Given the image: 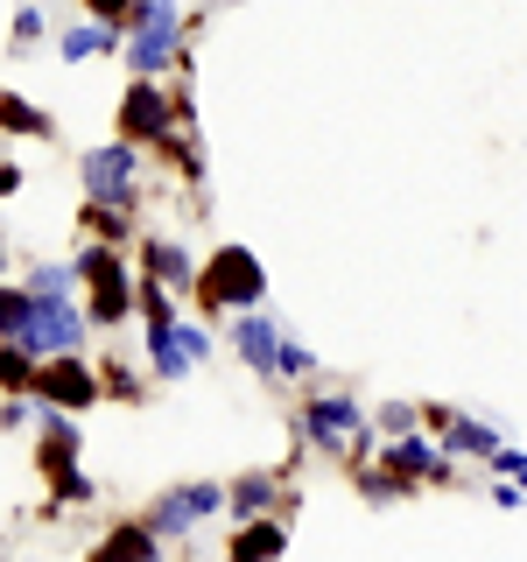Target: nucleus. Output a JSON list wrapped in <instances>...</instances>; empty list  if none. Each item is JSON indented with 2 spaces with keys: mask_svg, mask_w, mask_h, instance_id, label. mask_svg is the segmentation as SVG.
I'll list each match as a JSON object with an SVG mask.
<instances>
[{
  "mask_svg": "<svg viewBox=\"0 0 527 562\" xmlns=\"http://www.w3.org/2000/svg\"><path fill=\"white\" fill-rule=\"evenodd\" d=\"M8 190H22V169H8V162H0V198H8Z\"/></svg>",
  "mask_w": 527,
  "mask_h": 562,
  "instance_id": "nucleus-26",
  "label": "nucleus"
},
{
  "mask_svg": "<svg viewBox=\"0 0 527 562\" xmlns=\"http://www.w3.org/2000/svg\"><path fill=\"white\" fill-rule=\"evenodd\" d=\"M310 436L324 450H345V443H359L366 436V415H359V401H345V394H324V401H310Z\"/></svg>",
  "mask_w": 527,
  "mask_h": 562,
  "instance_id": "nucleus-7",
  "label": "nucleus"
},
{
  "mask_svg": "<svg viewBox=\"0 0 527 562\" xmlns=\"http://www.w3.org/2000/svg\"><path fill=\"white\" fill-rule=\"evenodd\" d=\"M29 394L35 401H57V408H92V401H99V373H92V366H78L70 351H49V359L29 373Z\"/></svg>",
  "mask_w": 527,
  "mask_h": 562,
  "instance_id": "nucleus-4",
  "label": "nucleus"
},
{
  "mask_svg": "<svg viewBox=\"0 0 527 562\" xmlns=\"http://www.w3.org/2000/svg\"><path fill=\"white\" fill-rule=\"evenodd\" d=\"M386 471H401V479H444V450L401 429V436H394V450H386Z\"/></svg>",
  "mask_w": 527,
  "mask_h": 562,
  "instance_id": "nucleus-11",
  "label": "nucleus"
},
{
  "mask_svg": "<svg viewBox=\"0 0 527 562\" xmlns=\"http://www.w3.org/2000/svg\"><path fill=\"white\" fill-rule=\"evenodd\" d=\"M162 64H176V22H134V35H127V70H134V78H155Z\"/></svg>",
  "mask_w": 527,
  "mask_h": 562,
  "instance_id": "nucleus-9",
  "label": "nucleus"
},
{
  "mask_svg": "<svg viewBox=\"0 0 527 562\" xmlns=\"http://www.w3.org/2000/svg\"><path fill=\"white\" fill-rule=\"evenodd\" d=\"M78 281H92V316H99V324H120V316L134 310V295H127V274H120V260L105 254V246L78 260Z\"/></svg>",
  "mask_w": 527,
  "mask_h": 562,
  "instance_id": "nucleus-6",
  "label": "nucleus"
},
{
  "mask_svg": "<svg viewBox=\"0 0 527 562\" xmlns=\"http://www.w3.org/2000/svg\"><path fill=\"white\" fill-rule=\"evenodd\" d=\"M113 43H120V22H78L64 35V57L85 64V57H99V49H113Z\"/></svg>",
  "mask_w": 527,
  "mask_h": 562,
  "instance_id": "nucleus-13",
  "label": "nucleus"
},
{
  "mask_svg": "<svg viewBox=\"0 0 527 562\" xmlns=\"http://www.w3.org/2000/svg\"><path fill=\"white\" fill-rule=\"evenodd\" d=\"M380 429H386V436L415 429V408H408V401H394V408H380Z\"/></svg>",
  "mask_w": 527,
  "mask_h": 562,
  "instance_id": "nucleus-23",
  "label": "nucleus"
},
{
  "mask_svg": "<svg viewBox=\"0 0 527 562\" xmlns=\"http://www.w3.org/2000/svg\"><path fill=\"white\" fill-rule=\"evenodd\" d=\"M155 549H162L155 527H113V535L99 541V555H155Z\"/></svg>",
  "mask_w": 527,
  "mask_h": 562,
  "instance_id": "nucleus-14",
  "label": "nucleus"
},
{
  "mask_svg": "<svg viewBox=\"0 0 527 562\" xmlns=\"http://www.w3.org/2000/svg\"><path fill=\"white\" fill-rule=\"evenodd\" d=\"M0 260H8V246H0Z\"/></svg>",
  "mask_w": 527,
  "mask_h": 562,
  "instance_id": "nucleus-27",
  "label": "nucleus"
},
{
  "mask_svg": "<svg viewBox=\"0 0 527 562\" xmlns=\"http://www.w3.org/2000/svg\"><path fill=\"white\" fill-rule=\"evenodd\" d=\"M268 499H274V485H268V479H239V485H233V506H239V514H260Z\"/></svg>",
  "mask_w": 527,
  "mask_h": 562,
  "instance_id": "nucleus-20",
  "label": "nucleus"
},
{
  "mask_svg": "<svg viewBox=\"0 0 527 562\" xmlns=\"http://www.w3.org/2000/svg\"><path fill=\"white\" fill-rule=\"evenodd\" d=\"M176 351H183V359H204V351H211V338H204L198 324H176Z\"/></svg>",
  "mask_w": 527,
  "mask_h": 562,
  "instance_id": "nucleus-22",
  "label": "nucleus"
},
{
  "mask_svg": "<svg viewBox=\"0 0 527 562\" xmlns=\"http://www.w3.org/2000/svg\"><path fill=\"white\" fill-rule=\"evenodd\" d=\"M0 127L8 134H49V120L35 113L29 99H14V92H0Z\"/></svg>",
  "mask_w": 527,
  "mask_h": 562,
  "instance_id": "nucleus-16",
  "label": "nucleus"
},
{
  "mask_svg": "<svg viewBox=\"0 0 527 562\" xmlns=\"http://www.w3.org/2000/svg\"><path fill=\"white\" fill-rule=\"evenodd\" d=\"M148 274L169 281V289H190V281H198L190 254H183V246H169V239H148Z\"/></svg>",
  "mask_w": 527,
  "mask_h": 562,
  "instance_id": "nucleus-12",
  "label": "nucleus"
},
{
  "mask_svg": "<svg viewBox=\"0 0 527 562\" xmlns=\"http://www.w3.org/2000/svg\"><path fill=\"white\" fill-rule=\"evenodd\" d=\"M70 281H78V268H64V260H43V268L29 274V295H70Z\"/></svg>",
  "mask_w": 527,
  "mask_h": 562,
  "instance_id": "nucleus-18",
  "label": "nucleus"
},
{
  "mask_svg": "<svg viewBox=\"0 0 527 562\" xmlns=\"http://www.w3.org/2000/svg\"><path fill=\"white\" fill-rule=\"evenodd\" d=\"M204 310L211 303H233V310H246V303H260V289H268V268H260L254 254H246V246H218V254L204 260Z\"/></svg>",
  "mask_w": 527,
  "mask_h": 562,
  "instance_id": "nucleus-1",
  "label": "nucleus"
},
{
  "mask_svg": "<svg viewBox=\"0 0 527 562\" xmlns=\"http://www.w3.org/2000/svg\"><path fill=\"white\" fill-rule=\"evenodd\" d=\"M281 549H289V535H281L274 520H254V527L233 541V555H281Z\"/></svg>",
  "mask_w": 527,
  "mask_h": 562,
  "instance_id": "nucleus-17",
  "label": "nucleus"
},
{
  "mask_svg": "<svg viewBox=\"0 0 527 562\" xmlns=\"http://www.w3.org/2000/svg\"><path fill=\"white\" fill-rule=\"evenodd\" d=\"M29 316V289H0V338H14Z\"/></svg>",
  "mask_w": 527,
  "mask_h": 562,
  "instance_id": "nucleus-19",
  "label": "nucleus"
},
{
  "mask_svg": "<svg viewBox=\"0 0 527 562\" xmlns=\"http://www.w3.org/2000/svg\"><path fill=\"white\" fill-rule=\"evenodd\" d=\"M233 345H239V359L254 366V373H274V351H281V330L268 324V316H254V310H246L239 324H233Z\"/></svg>",
  "mask_w": 527,
  "mask_h": 562,
  "instance_id": "nucleus-10",
  "label": "nucleus"
},
{
  "mask_svg": "<svg viewBox=\"0 0 527 562\" xmlns=\"http://www.w3.org/2000/svg\"><path fill=\"white\" fill-rule=\"evenodd\" d=\"M14 35H22V43H35V35H43V14L22 8V14H14Z\"/></svg>",
  "mask_w": 527,
  "mask_h": 562,
  "instance_id": "nucleus-24",
  "label": "nucleus"
},
{
  "mask_svg": "<svg viewBox=\"0 0 527 562\" xmlns=\"http://www.w3.org/2000/svg\"><path fill=\"white\" fill-rule=\"evenodd\" d=\"M120 22H176V0H127V14H120Z\"/></svg>",
  "mask_w": 527,
  "mask_h": 562,
  "instance_id": "nucleus-21",
  "label": "nucleus"
},
{
  "mask_svg": "<svg viewBox=\"0 0 527 562\" xmlns=\"http://www.w3.org/2000/svg\"><path fill=\"white\" fill-rule=\"evenodd\" d=\"M169 120H176V105L155 92L148 78H141L134 92L120 99V134H127V140H155V134H169Z\"/></svg>",
  "mask_w": 527,
  "mask_h": 562,
  "instance_id": "nucleus-8",
  "label": "nucleus"
},
{
  "mask_svg": "<svg viewBox=\"0 0 527 562\" xmlns=\"http://www.w3.org/2000/svg\"><path fill=\"white\" fill-rule=\"evenodd\" d=\"M218 506H225L218 485H176V492H162V499L148 506V527H155V535H190V527L211 520Z\"/></svg>",
  "mask_w": 527,
  "mask_h": 562,
  "instance_id": "nucleus-5",
  "label": "nucleus"
},
{
  "mask_svg": "<svg viewBox=\"0 0 527 562\" xmlns=\"http://www.w3.org/2000/svg\"><path fill=\"white\" fill-rule=\"evenodd\" d=\"M134 183H141L134 140H113V148L85 155V198H92V204H134Z\"/></svg>",
  "mask_w": 527,
  "mask_h": 562,
  "instance_id": "nucleus-3",
  "label": "nucleus"
},
{
  "mask_svg": "<svg viewBox=\"0 0 527 562\" xmlns=\"http://www.w3.org/2000/svg\"><path fill=\"white\" fill-rule=\"evenodd\" d=\"M85 8H92V22H120V14H127V0H85Z\"/></svg>",
  "mask_w": 527,
  "mask_h": 562,
  "instance_id": "nucleus-25",
  "label": "nucleus"
},
{
  "mask_svg": "<svg viewBox=\"0 0 527 562\" xmlns=\"http://www.w3.org/2000/svg\"><path fill=\"white\" fill-rule=\"evenodd\" d=\"M14 345H29V351H78L85 345V316L70 310V295H29V316H22V330H14Z\"/></svg>",
  "mask_w": 527,
  "mask_h": 562,
  "instance_id": "nucleus-2",
  "label": "nucleus"
},
{
  "mask_svg": "<svg viewBox=\"0 0 527 562\" xmlns=\"http://www.w3.org/2000/svg\"><path fill=\"white\" fill-rule=\"evenodd\" d=\"M29 373H35V351L29 345H0V386H8V394H29Z\"/></svg>",
  "mask_w": 527,
  "mask_h": 562,
  "instance_id": "nucleus-15",
  "label": "nucleus"
}]
</instances>
